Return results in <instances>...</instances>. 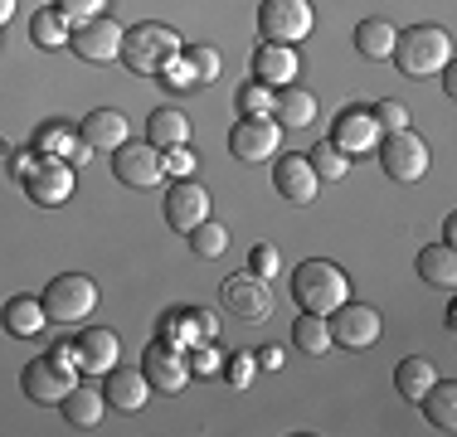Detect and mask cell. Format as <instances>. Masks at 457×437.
<instances>
[{
	"label": "cell",
	"mask_w": 457,
	"mask_h": 437,
	"mask_svg": "<svg viewBox=\"0 0 457 437\" xmlns=\"http://www.w3.org/2000/svg\"><path fill=\"white\" fill-rule=\"evenodd\" d=\"M228 151H234L238 161H248V166L273 161L282 151V127L273 117H238L234 131H228Z\"/></svg>",
	"instance_id": "10"
},
{
	"label": "cell",
	"mask_w": 457,
	"mask_h": 437,
	"mask_svg": "<svg viewBox=\"0 0 457 437\" xmlns=\"http://www.w3.org/2000/svg\"><path fill=\"white\" fill-rule=\"evenodd\" d=\"M220 375H224L234 389H253V379H258V359H253V355H234V359H224Z\"/></svg>",
	"instance_id": "41"
},
{
	"label": "cell",
	"mask_w": 457,
	"mask_h": 437,
	"mask_svg": "<svg viewBox=\"0 0 457 437\" xmlns=\"http://www.w3.org/2000/svg\"><path fill=\"white\" fill-rule=\"evenodd\" d=\"M307 161H312V170H317V180H345V170H351V156H341L331 141H317V146L307 151Z\"/></svg>",
	"instance_id": "35"
},
{
	"label": "cell",
	"mask_w": 457,
	"mask_h": 437,
	"mask_svg": "<svg viewBox=\"0 0 457 437\" xmlns=\"http://www.w3.org/2000/svg\"><path fill=\"white\" fill-rule=\"evenodd\" d=\"M389 59L399 63L404 78H433L453 63V35L443 25H413V29H399L395 39V54Z\"/></svg>",
	"instance_id": "1"
},
{
	"label": "cell",
	"mask_w": 457,
	"mask_h": 437,
	"mask_svg": "<svg viewBox=\"0 0 457 437\" xmlns=\"http://www.w3.org/2000/svg\"><path fill=\"white\" fill-rule=\"evenodd\" d=\"M59 413H63V423H69V428H97V423H103V413H107V399H103V389L73 384L59 399Z\"/></svg>",
	"instance_id": "24"
},
{
	"label": "cell",
	"mask_w": 457,
	"mask_h": 437,
	"mask_svg": "<svg viewBox=\"0 0 457 437\" xmlns=\"http://www.w3.org/2000/svg\"><path fill=\"white\" fill-rule=\"evenodd\" d=\"M54 10H59V15L69 20V25H83V20H97V15H103L107 0H59Z\"/></svg>",
	"instance_id": "43"
},
{
	"label": "cell",
	"mask_w": 457,
	"mask_h": 437,
	"mask_svg": "<svg viewBox=\"0 0 457 437\" xmlns=\"http://www.w3.org/2000/svg\"><path fill=\"white\" fill-rule=\"evenodd\" d=\"M112 175L127 190H156L166 180V161H161V151L151 141H122L112 151Z\"/></svg>",
	"instance_id": "7"
},
{
	"label": "cell",
	"mask_w": 457,
	"mask_h": 437,
	"mask_svg": "<svg viewBox=\"0 0 457 437\" xmlns=\"http://www.w3.org/2000/svg\"><path fill=\"white\" fill-rule=\"evenodd\" d=\"M185 63L195 69V83H214L220 78V49H210V44H190V49H180Z\"/></svg>",
	"instance_id": "38"
},
{
	"label": "cell",
	"mask_w": 457,
	"mask_h": 437,
	"mask_svg": "<svg viewBox=\"0 0 457 437\" xmlns=\"http://www.w3.org/2000/svg\"><path fill=\"white\" fill-rule=\"evenodd\" d=\"M253 78L268 87H287L297 78V49L292 44H258L253 49Z\"/></svg>",
	"instance_id": "21"
},
{
	"label": "cell",
	"mask_w": 457,
	"mask_h": 437,
	"mask_svg": "<svg viewBox=\"0 0 457 437\" xmlns=\"http://www.w3.org/2000/svg\"><path fill=\"white\" fill-rule=\"evenodd\" d=\"M45 311H49V321H63V326H73V321H88V316L97 311V287L83 272H59V277L45 287Z\"/></svg>",
	"instance_id": "6"
},
{
	"label": "cell",
	"mask_w": 457,
	"mask_h": 437,
	"mask_svg": "<svg viewBox=\"0 0 457 437\" xmlns=\"http://www.w3.org/2000/svg\"><path fill=\"white\" fill-rule=\"evenodd\" d=\"M20 185H25V194L35 204H49L54 210V204H63L73 194V166L69 161H54V156H39V166L29 170Z\"/></svg>",
	"instance_id": "15"
},
{
	"label": "cell",
	"mask_w": 457,
	"mask_h": 437,
	"mask_svg": "<svg viewBox=\"0 0 457 437\" xmlns=\"http://www.w3.org/2000/svg\"><path fill=\"white\" fill-rule=\"evenodd\" d=\"M79 369H88V375H107V369L122 359V341H117V331H107V326H88V331H79Z\"/></svg>",
	"instance_id": "19"
},
{
	"label": "cell",
	"mask_w": 457,
	"mask_h": 437,
	"mask_svg": "<svg viewBox=\"0 0 457 437\" xmlns=\"http://www.w3.org/2000/svg\"><path fill=\"white\" fill-rule=\"evenodd\" d=\"M103 399L112 403V408H122V413H141L146 399H151V384H146L141 369H127L122 359H117V365L103 375Z\"/></svg>",
	"instance_id": "18"
},
{
	"label": "cell",
	"mask_w": 457,
	"mask_h": 437,
	"mask_svg": "<svg viewBox=\"0 0 457 437\" xmlns=\"http://www.w3.org/2000/svg\"><path fill=\"white\" fill-rule=\"evenodd\" d=\"M419 408L428 413V428L453 433L457 428V384H448V379H433V389L419 399Z\"/></svg>",
	"instance_id": "30"
},
{
	"label": "cell",
	"mask_w": 457,
	"mask_h": 437,
	"mask_svg": "<svg viewBox=\"0 0 457 437\" xmlns=\"http://www.w3.org/2000/svg\"><path fill=\"white\" fill-rule=\"evenodd\" d=\"M312 29H317L312 0H263L258 5V35H263V44H292L297 49L302 39H312Z\"/></svg>",
	"instance_id": "5"
},
{
	"label": "cell",
	"mask_w": 457,
	"mask_h": 437,
	"mask_svg": "<svg viewBox=\"0 0 457 437\" xmlns=\"http://www.w3.org/2000/svg\"><path fill=\"white\" fill-rule=\"evenodd\" d=\"M161 161H166V175H176V180H190L195 166H200V156L190 151V141H185V146H166Z\"/></svg>",
	"instance_id": "40"
},
{
	"label": "cell",
	"mask_w": 457,
	"mask_h": 437,
	"mask_svg": "<svg viewBox=\"0 0 457 437\" xmlns=\"http://www.w3.org/2000/svg\"><path fill=\"white\" fill-rule=\"evenodd\" d=\"M273 93L278 87H268V83H244L238 87V117H273Z\"/></svg>",
	"instance_id": "36"
},
{
	"label": "cell",
	"mask_w": 457,
	"mask_h": 437,
	"mask_svg": "<svg viewBox=\"0 0 457 437\" xmlns=\"http://www.w3.org/2000/svg\"><path fill=\"white\" fill-rule=\"evenodd\" d=\"M49 359L59 369H69V375H79V345H73V341H59V345L49 350Z\"/></svg>",
	"instance_id": "46"
},
{
	"label": "cell",
	"mask_w": 457,
	"mask_h": 437,
	"mask_svg": "<svg viewBox=\"0 0 457 437\" xmlns=\"http://www.w3.org/2000/svg\"><path fill=\"white\" fill-rule=\"evenodd\" d=\"M292 345L307 350V355H326V350H331V326H326V316L302 311L297 321H292Z\"/></svg>",
	"instance_id": "31"
},
{
	"label": "cell",
	"mask_w": 457,
	"mask_h": 437,
	"mask_svg": "<svg viewBox=\"0 0 457 437\" xmlns=\"http://www.w3.org/2000/svg\"><path fill=\"white\" fill-rule=\"evenodd\" d=\"M413 268H419V277L428 282V287H443V292H453V287H457V253H453V243H433V248H423Z\"/></svg>",
	"instance_id": "28"
},
{
	"label": "cell",
	"mask_w": 457,
	"mask_h": 437,
	"mask_svg": "<svg viewBox=\"0 0 457 437\" xmlns=\"http://www.w3.org/2000/svg\"><path fill=\"white\" fill-rule=\"evenodd\" d=\"M273 185H278V194L287 204H312V200H317V190H321L312 161L307 156H282V151L273 161Z\"/></svg>",
	"instance_id": "17"
},
{
	"label": "cell",
	"mask_w": 457,
	"mask_h": 437,
	"mask_svg": "<svg viewBox=\"0 0 457 437\" xmlns=\"http://www.w3.org/2000/svg\"><path fill=\"white\" fill-rule=\"evenodd\" d=\"M185 238H190L195 258H220L224 248H228V228H224V224H214V218H204V224H195Z\"/></svg>",
	"instance_id": "34"
},
{
	"label": "cell",
	"mask_w": 457,
	"mask_h": 437,
	"mask_svg": "<svg viewBox=\"0 0 457 437\" xmlns=\"http://www.w3.org/2000/svg\"><path fill=\"white\" fill-rule=\"evenodd\" d=\"M122 35H127V29L117 25V20L97 15V20H83V25L73 29L69 49L79 54L83 63H112V59H122Z\"/></svg>",
	"instance_id": "11"
},
{
	"label": "cell",
	"mask_w": 457,
	"mask_h": 437,
	"mask_svg": "<svg viewBox=\"0 0 457 437\" xmlns=\"http://www.w3.org/2000/svg\"><path fill=\"white\" fill-rule=\"evenodd\" d=\"M331 146L341 151V156H370V151L379 146V122L370 117V107H341L331 122Z\"/></svg>",
	"instance_id": "12"
},
{
	"label": "cell",
	"mask_w": 457,
	"mask_h": 437,
	"mask_svg": "<svg viewBox=\"0 0 457 437\" xmlns=\"http://www.w3.org/2000/svg\"><path fill=\"white\" fill-rule=\"evenodd\" d=\"M10 15H15V0H0V25H5Z\"/></svg>",
	"instance_id": "49"
},
{
	"label": "cell",
	"mask_w": 457,
	"mask_h": 437,
	"mask_svg": "<svg viewBox=\"0 0 457 437\" xmlns=\"http://www.w3.org/2000/svg\"><path fill=\"white\" fill-rule=\"evenodd\" d=\"M69 35H73V25L69 20L59 15V10H39L35 20H29V39L39 44V49H63V44H69Z\"/></svg>",
	"instance_id": "32"
},
{
	"label": "cell",
	"mask_w": 457,
	"mask_h": 437,
	"mask_svg": "<svg viewBox=\"0 0 457 437\" xmlns=\"http://www.w3.org/2000/svg\"><path fill=\"white\" fill-rule=\"evenodd\" d=\"M195 311H200V306H195ZM200 335H204V341L220 335V316H214V311H200Z\"/></svg>",
	"instance_id": "48"
},
{
	"label": "cell",
	"mask_w": 457,
	"mask_h": 437,
	"mask_svg": "<svg viewBox=\"0 0 457 437\" xmlns=\"http://www.w3.org/2000/svg\"><path fill=\"white\" fill-rule=\"evenodd\" d=\"M141 375H146V384L156 393H185L190 389V365H185V350H170L161 341L146 345V355H141Z\"/></svg>",
	"instance_id": "13"
},
{
	"label": "cell",
	"mask_w": 457,
	"mask_h": 437,
	"mask_svg": "<svg viewBox=\"0 0 457 437\" xmlns=\"http://www.w3.org/2000/svg\"><path fill=\"white\" fill-rule=\"evenodd\" d=\"M146 141L156 151L185 146V141H190V117H185L180 107H156V112L146 117Z\"/></svg>",
	"instance_id": "27"
},
{
	"label": "cell",
	"mask_w": 457,
	"mask_h": 437,
	"mask_svg": "<svg viewBox=\"0 0 457 437\" xmlns=\"http://www.w3.org/2000/svg\"><path fill=\"white\" fill-rule=\"evenodd\" d=\"M79 384V375H69V369H59L54 359H29L25 369H20V389H25L29 403H59L63 393Z\"/></svg>",
	"instance_id": "16"
},
{
	"label": "cell",
	"mask_w": 457,
	"mask_h": 437,
	"mask_svg": "<svg viewBox=\"0 0 457 437\" xmlns=\"http://www.w3.org/2000/svg\"><path fill=\"white\" fill-rule=\"evenodd\" d=\"M79 136L88 141L93 151H107V156H112L122 141H132V131H127V117L117 112V107H97V112H88L79 122Z\"/></svg>",
	"instance_id": "20"
},
{
	"label": "cell",
	"mask_w": 457,
	"mask_h": 437,
	"mask_svg": "<svg viewBox=\"0 0 457 437\" xmlns=\"http://www.w3.org/2000/svg\"><path fill=\"white\" fill-rule=\"evenodd\" d=\"M258 369H282V345H258Z\"/></svg>",
	"instance_id": "47"
},
{
	"label": "cell",
	"mask_w": 457,
	"mask_h": 437,
	"mask_svg": "<svg viewBox=\"0 0 457 437\" xmlns=\"http://www.w3.org/2000/svg\"><path fill=\"white\" fill-rule=\"evenodd\" d=\"M185 49L180 35L170 25H156V20H146V25H132L122 35V63L132 73H141V78H156L161 69H166L170 59Z\"/></svg>",
	"instance_id": "3"
},
{
	"label": "cell",
	"mask_w": 457,
	"mask_h": 437,
	"mask_svg": "<svg viewBox=\"0 0 457 437\" xmlns=\"http://www.w3.org/2000/svg\"><path fill=\"white\" fill-rule=\"evenodd\" d=\"M248 272L253 277H278L282 272V253H278V243H253V253H248Z\"/></svg>",
	"instance_id": "39"
},
{
	"label": "cell",
	"mask_w": 457,
	"mask_h": 437,
	"mask_svg": "<svg viewBox=\"0 0 457 437\" xmlns=\"http://www.w3.org/2000/svg\"><path fill=\"white\" fill-rule=\"evenodd\" d=\"M395 39H399V29L389 25V20H379V15H370V20L355 25V49H361V59H370V63H389Z\"/></svg>",
	"instance_id": "26"
},
{
	"label": "cell",
	"mask_w": 457,
	"mask_h": 437,
	"mask_svg": "<svg viewBox=\"0 0 457 437\" xmlns=\"http://www.w3.org/2000/svg\"><path fill=\"white\" fill-rule=\"evenodd\" d=\"M39 166V151L35 146H25V151H10V175H15V180H25L29 170Z\"/></svg>",
	"instance_id": "45"
},
{
	"label": "cell",
	"mask_w": 457,
	"mask_h": 437,
	"mask_svg": "<svg viewBox=\"0 0 457 437\" xmlns=\"http://www.w3.org/2000/svg\"><path fill=\"white\" fill-rule=\"evenodd\" d=\"M161 83L166 87H176V93H185V87H195V69L185 63V54H176V59L161 69Z\"/></svg>",
	"instance_id": "44"
},
{
	"label": "cell",
	"mask_w": 457,
	"mask_h": 437,
	"mask_svg": "<svg viewBox=\"0 0 457 437\" xmlns=\"http://www.w3.org/2000/svg\"><path fill=\"white\" fill-rule=\"evenodd\" d=\"M326 326H331V345H341V350H370L379 341V331H385L379 311L365 301H341L326 316Z\"/></svg>",
	"instance_id": "8"
},
{
	"label": "cell",
	"mask_w": 457,
	"mask_h": 437,
	"mask_svg": "<svg viewBox=\"0 0 457 437\" xmlns=\"http://www.w3.org/2000/svg\"><path fill=\"white\" fill-rule=\"evenodd\" d=\"M292 301H297L302 311L331 316L341 301H351V277L326 258H307L297 272H292Z\"/></svg>",
	"instance_id": "2"
},
{
	"label": "cell",
	"mask_w": 457,
	"mask_h": 437,
	"mask_svg": "<svg viewBox=\"0 0 457 437\" xmlns=\"http://www.w3.org/2000/svg\"><path fill=\"white\" fill-rule=\"evenodd\" d=\"M45 321H49V311L39 297H10L0 306V326H5L15 341H35V335L45 331Z\"/></svg>",
	"instance_id": "23"
},
{
	"label": "cell",
	"mask_w": 457,
	"mask_h": 437,
	"mask_svg": "<svg viewBox=\"0 0 457 437\" xmlns=\"http://www.w3.org/2000/svg\"><path fill=\"white\" fill-rule=\"evenodd\" d=\"M185 365H190L195 379H210V375H220V369H224V355H220V345H214V341H195L190 350H185Z\"/></svg>",
	"instance_id": "37"
},
{
	"label": "cell",
	"mask_w": 457,
	"mask_h": 437,
	"mask_svg": "<svg viewBox=\"0 0 457 437\" xmlns=\"http://www.w3.org/2000/svg\"><path fill=\"white\" fill-rule=\"evenodd\" d=\"M433 379H438V369H433L428 355H404V359L395 365V389L404 393L409 403H419L423 393L433 389Z\"/></svg>",
	"instance_id": "29"
},
{
	"label": "cell",
	"mask_w": 457,
	"mask_h": 437,
	"mask_svg": "<svg viewBox=\"0 0 457 437\" xmlns=\"http://www.w3.org/2000/svg\"><path fill=\"white\" fill-rule=\"evenodd\" d=\"M273 117H278L282 131L312 127V122H317V93H312V87H297V83L278 87V93H273Z\"/></svg>",
	"instance_id": "22"
},
{
	"label": "cell",
	"mask_w": 457,
	"mask_h": 437,
	"mask_svg": "<svg viewBox=\"0 0 457 437\" xmlns=\"http://www.w3.org/2000/svg\"><path fill=\"white\" fill-rule=\"evenodd\" d=\"M210 190H204L200 180H176L170 185V194H166V224L176 228V234H190L195 224H204V218H210Z\"/></svg>",
	"instance_id": "14"
},
{
	"label": "cell",
	"mask_w": 457,
	"mask_h": 437,
	"mask_svg": "<svg viewBox=\"0 0 457 437\" xmlns=\"http://www.w3.org/2000/svg\"><path fill=\"white\" fill-rule=\"evenodd\" d=\"M220 301H224V311H234L238 321H248V326H258V321L273 316V287H268L263 277H253V272H234V277H224Z\"/></svg>",
	"instance_id": "9"
},
{
	"label": "cell",
	"mask_w": 457,
	"mask_h": 437,
	"mask_svg": "<svg viewBox=\"0 0 457 437\" xmlns=\"http://www.w3.org/2000/svg\"><path fill=\"white\" fill-rule=\"evenodd\" d=\"M151 341H161L170 350H190L195 341H204L200 335V311H195V306H170V311L156 321V335H151Z\"/></svg>",
	"instance_id": "25"
},
{
	"label": "cell",
	"mask_w": 457,
	"mask_h": 437,
	"mask_svg": "<svg viewBox=\"0 0 457 437\" xmlns=\"http://www.w3.org/2000/svg\"><path fill=\"white\" fill-rule=\"evenodd\" d=\"M73 141H79V127H69V122H45L35 131V151H39V156H54V161L69 156Z\"/></svg>",
	"instance_id": "33"
},
{
	"label": "cell",
	"mask_w": 457,
	"mask_h": 437,
	"mask_svg": "<svg viewBox=\"0 0 457 437\" xmlns=\"http://www.w3.org/2000/svg\"><path fill=\"white\" fill-rule=\"evenodd\" d=\"M379 166H385V175L395 185H419L423 175H428V166H433V151H428V141L419 136L413 127H404V131H389L385 141H379Z\"/></svg>",
	"instance_id": "4"
},
{
	"label": "cell",
	"mask_w": 457,
	"mask_h": 437,
	"mask_svg": "<svg viewBox=\"0 0 457 437\" xmlns=\"http://www.w3.org/2000/svg\"><path fill=\"white\" fill-rule=\"evenodd\" d=\"M370 117L379 122V131H404V127H409V107H404V103H395V97L375 103V107H370Z\"/></svg>",
	"instance_id": "42"
}]
</instances>
